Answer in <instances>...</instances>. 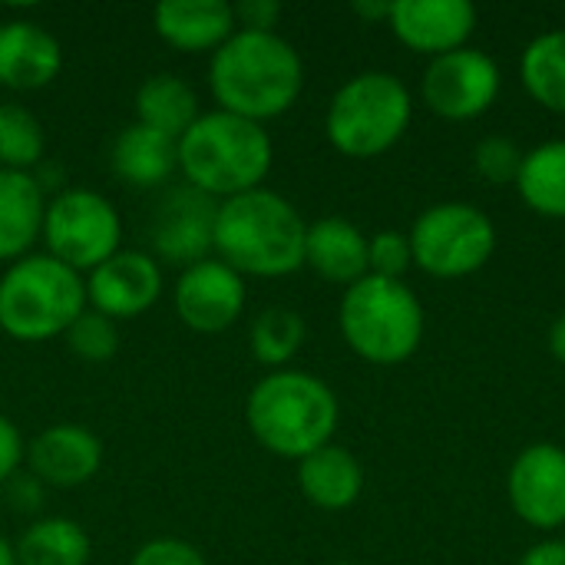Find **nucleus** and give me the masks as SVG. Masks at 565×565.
Returning <instances> with one entry per match:
<instances>
[{"instance_id": "f03ea898", "label": "nucleus", "mask_w": 565, "mask_h": 565, "mask_svg": "<svg viewBox=\"0 0 565 565\" xmlns=\"http://www.w3.org/2000/svg\"><path fill=\"white\" fill-rule=\"evenodd\" d=\"M305 235L308 225L285 195L252 189L218 205L212 248L242 278H285L305 265Z\"/></svg>"}, {"instance_id": "412c9836", "label": "nucleus", "mask_w": 565, "mask_h": 565, "mask_svg": "<svg viewBox=\"0 0 565 565\" xmlns=\"http://www.w3.org/2000/svg\"><path fill=\"white\" fill-rule=\"evenodd\" d=\"M298 487L311 507L341 513L358 503L364 490V470L351 450L328 444L308 454L305 460H298Z\"/></svg>"}, {"instance_id": "aec40b11", "label": "nucleus", "mask_w": 565, "mask_h": 565, "mask_svg": "<svg viewBox=\"0 0 565 565\" xmlns=\"http://www.w3.org/2000/svg\"><path fill=\"white\" fill-rule=\"evenodd\" d=\"M46 199L30 172L0 169V262L26 258L30 245L43 235Z\"/></svg>"}, {"instance_id": "39448f33", "label": "nucleus", "mask_w": 565, "mask_h": 565, "mask_svg": "<svg viewBox=\"0 0 565 565\" xmlns=\"http://www.w3.org/2000/svg\"><path fill=\"white\" fill-rule=\"evenodd\" d=\"M86 311V281L50 255H26L0 278V328L13 341H50Z\"/></svg>"}, {"instance_id": "9b49d317", "label": "nucleus", "mask_w": 565, "mask_h": 565, "mask_svg": "<svg viewBox=\"0 0 565 565\" xmlns=\"http://www.w3.org/2000/svg\"><path fill=\"white\" fill-rule=\"evenodd\" d=\"M175 315L199 334H218L232 328L245 308V281L218 258L189 265L172 291Z\"/></svg>"}, {"instance_id": "a211bd4d", "label": "nucleus", "mask_w": 565, "mask_h": 565, "mask_svg": "<svg viewBox=\"0 0 565 565\" xmlns=\"http://www.w3.org/2000/svg\"><path fill=\"white\" fill-rule=\"evenodd\" d=\"M156 33L185 53L218 50L235 30V7L225 0H166L152 10Z\"/></svg>"}, {"instance_id": "2f4dec72", "label": "nucleus", "mask_w": 565, "mask_h": 565, "mask_svg": "<svg viewBox=\"0 0 565 565\" xmlns=\"http://www.w3.org/2000/svg\"><path fill=\"white\" fill-rule=\"evenodd\" d=\"M129 565H209L205 556L182 543V540H152L146 546H139V553L132 556Z\"/></svg>"}, {"instance_id": "6ab92c4d", "label": "nucleus", "mask_w": 565, "mask_h": 565, "mask_svg": "<svg viewBox=\"0 0 565 565\" xmlns=\"http://www.w3.org/2000/svg\"><path fill=\"white\" fill-rule=\"evenodd\" d=\"M305 265H311L321 278L351 288L354 281L371 275L367 235L348 218L338 215L318 218L315 225H308L305 235Z\"/></svg>"}, {"instance_id": "ddd939ff", "label": "nucleus", "mask_w": 565, "mask_h": 565, "mask_svg": "<svg viewBox=\"0 0 565 565\" xmlns=\"http://www.w3.org/2000/svg\"><path fill=\"white\" fill-rule=\"evenodd\" d=\"M162 295L159 262L146 252H116L99 268L89 271L86 301L109 321L139 318Z\"/></svg>"}, {"instance_id": "4c0bfd02", "label": "nucleus", "mask_w": 565, "mask_h": 565, "mask_svg": "<svg viewBox=\"0 0 565 565\" xmlns=\"http://www.w3.org/2000/svg\"><path fill=\"white\" fill-rule=\"evenodd\" d=\"M0 565H17V553L3 536H0Z\"/></svg>"}, {"instance_id": "dca6fc26", "label": "nucleus", "mask_w": 565, "mask_h": 565, "mask_svg": "<svg viewBox=\"0 0 565 565\" xmlns=\"http://www.w3.org/2000/svg\"><path fill=\"white\" fill-rule=\"evenodd\" d=\"M33 480L60 490L89 483L103 467V444L79 424H53L33 437L26 450Z\"/></svg>"}, {"instance_id": "2eb2a0df", "label": "nucleus", "mask_w": 565, "mask_h": 565, "mask_svg": "<svg viewBox=\"0 0 565 565\" xmlns=\"http://www.w3.org/2000/svg\"><path fill=\"white\" fill-rule=\"evenodd\" d=\"M387 20L401 43L440 56L467 46L477 26V7L470 0H397Z\"/></svg>"}, {"instance_id": "b1692460", "label": "nucleus", "mask_w": 565, "mask_h": 565, "mask_svg": "<svg viewBox=\"0 0 565 565\" xmlns=\"http://www.w3.org/2000/svg\"><path fill=\"white\" fill-rule=\"evenodd\" d=\"M17 565H86L93 543L86 530L66 516H50L33 523L13 546Z\"/></svg>"}, {"instance_id": "72a5a7b5", "label": "nucleus", "mask_w": 565, "mask_h": 565, "mask_svg": "<svg viewBox=\"0 0 565 565\" xmlns=\"http://www.w3.org/2000/svg\"><path fill=\"white\" fill-rule=\"evenodd\" d=\"M23 437L17 430V424L10 417L0 414V487L17 473L20 460H23Z\"/></svg>"}, {"instance_id": "1a4fd4ad", "label": "nucleus", "mask_w": 565, "mask_h": 565, "mask_svg": "<svg viewBox=\"0 0 565 565\" xmlns=\"http://www.w3.org/2000/svg\"><path fill=\"white\" fill-rule=\"evenodd\" d=\"M50 258L73 271H93L119 252L122 222L113 202L89 189H66L46 202L43 235Z\"/></svg>"}, {"instance_id": "f8f14e48", "label": "nucleus", "mask_w": 565, "mask_h": 565, "mask_svg": "<svg viewBox=\"0 0 565 565\" xmlns=\"http://www.w3.org/2000/svg\"><path fill=\"white\" fill-rule=\"evenodd\" d=\"M507 493L513 513L536 526L556 530L565 523V450L559 444H530L510 467Z\"/></svg>"}, {"instance_id": "58836bf2", "label": "nucleus", "mask_w": 565, "mask_h": 565, "mask_svg": "<svg viewBox=\"0 0 565 565\" xmlns=\"http://www.w3.org/2000/svg\"><path fill=\"white\" fill-rule=\"evenodd\" d=\"M338 565H354V563H338Z\"/></svg>"}, {"instance_id": "f257e3e1", "label": "nucleus", "mask_w": 565, "mask_h": 565, "mask_svg": "<svg viewBox=\"0 0 565 565\" xmlns=\"http://www.w3.org/2000/svg\"><path fill=\"white\" fill-rule=\"evenodd\" d=\"M209 83L222 113L265 122L295 106L305 86V63L275 30H235L212 53Z\"/></svg>"}, {"instance_id": "e433bc0d", "label": "nucleus", "mask_w": 565, "mask_h": 565, "mask_svg": "<svg viewBox=\"0 0 565 565\" xmlns=\"http://www.w3.org/2000/svg\"><path fill=\"white\" fill-rule=\"evenodd\" d=\"M354 13L367 17V20H384V17H391V3H364V0H358Z\"/></svg>"}, {"instance_id": "0eeeda50", "label": "nucleus", "mask_w": 565, "mask_h": 565, "mask_svg": "<svg viewBox=\"0 0 565 565\" xmlns=\"http://www.w3.org/2000/svg\"><path fill=\"white\" fill-rule=\"evenodd\" d=\"M411 126V93L404 79L384 70L351 76L328 106V139L351 159L387 152Z\"/></svg>"}, {"instance_id": "cd10ccee", "label": "nucleus", "mask_w": 565, "mask_h": 565, "mask_svg": "<svg viewBox=\"0 0 565 565\" xmlns=\"http://www.w3.org/2000/svg\"><path fill=\"white\" fill-rule=\"evenodd\" d=\"M43 126L20 103H0V169L30 172L43 159Z\"/></svg>"}, {"instance_id": "f3484780", "label": "nucleus", "mask_w": 565, "mask_h": 565, "mask_svg": "<svg viewBox=\"0 0 565 565\" xmlns=\"http://www.w3.org/2000/svg\"><path fill=\"white\" fill-rule=\"evenodd\" d=\"M63 50L60 40L30 20L0 23V86L7 89H43L60 76Z\"/></svg>"}, {"instance_id": "5701e85b", "label": "nucleus", "mask_w": 565, "mask_h": 565, "mask_svg": "<svg viewBox=\"0 0 565 565\" xmlns=\"http://www.w3.org/2000/svg\"><path fill=\"white\" fill-rule=\"evenodd\" d=\"M136 116H139L136 119L139 126L179 142L185 129L199 119V99L192 86H185L179 76L156 73L136 93Z\"/></svg>"}, {"instance_id": "473e14b6", "label": "nucleus", "mask_w": 565, "mask_h": 565, "mask_svg": "<svg viewBox=\"0 0 565 565\" xmlns=\"http://www.w3.org/2000/svg\"><path fill=\"white\" fill-rule=\"evenodd\" d=\"M281 17V3L278 0H242L235 7V23H242L238 30H258V33H271V26Z\"/></svg>"}, {"instance_id": "a878e982", "label": "nucleus", "mask_w": 565, "mask_h": 565, "mask_svg": "<svg viewBox=\"0 0 565 565\" xmlns=\"http://www.w3.org/2000/svg\"><path fill=\"white\" fill-rule=\"evenodd\" d=\"M523 83L536 103L565 113V30H546L523 50Z\"/></svg>"}, {"instance_id": "4be33fe9", "label": "nucleus", "mask_w": 565, "mask_h": 565, "mask_svg": "<svg viewBox=\"0 0 565 565\" xmlns=\"http://www.w3.org/2000/svg\"><path fill=\"white\" fill-rule=\"evenodd\" d=\"M113 169L122 182L152 189L179 169V142L132 122L113 142Z\"/></svg>"}, {"instance_id": "f704fd0d", "label": "nucleus", "mask_w": 565, "mask_h": 565, "mask_svg": "<svg viewBox=\"0 0 565 565\" xmlns=\"http://www.w3.org/2000/svg\"><path fill=\"white\" fill-rule=\"evenodd\" d=\"M520 565H565V540H543L530 546Z\"/></svg>"}, {"instance_id": "7ed1b4c3", "label": "nucleus", "mask_w": 565, "mask_h": 565, "mask_svg": "<svg viewBox=\"0 0 565 565\" xmlns=\"http://www.w3.org/2000/svg\"><path fill=\"white\" fill-rule=\"evenodd\" d=\"M341 407L334 391L305 371H275L262 377L245 404L252 437L275 457L305 460L331 444Z\"/></svg>"}, {"instance_id": "6e6552de", "label": "nucleus", "mask_w": 565, "mask_h": 565, "mask_svg": "<svg viewBox=\"0 0 565 565\" xmlns=\"http://www.w3.org/2000/svg\"><path fill=\"white\" fill-rule=\"evenodd\" d=\"M497 248L490 215L470 202H440L417 215L411 228L414 265L434 278H463L480 271Z\"/></svg>"}, {"instance_id": "7c9ffc66", "label": "nucleus", "mask_w": 565, "mask_h": 565, "mask_svg": "<svg viewBox=\"0 0 565 565\" xmlns=\"http://www.w3.org/2000/svg\"><path fill=\"white\" fill-rule=\"evenodd\" d=\"M411 265H414L411 235H404L397 228H384V232L367 238V268H371V275L404 281V271Z\"/></svg>"}, {"instance_id": "bb28decb", "label": "nucleus", "mask_w": 565, "mask_h": 565, "mask_svg": "<svg viewBox=\"0 0 565 565\" xmlns=\"http://www.w3.org/2000/svg\"><path fill=\"white\" fill-rule=\"evenodd\" d=\"M305 318L291 308H268L262 311L255 321H252V334H248V344H252V354L258 364L265 367H281L288 364L301 344H305Z\"/></svg>"}, {"instance_id": "c9c22d12", "label": "nucleus", "mask_w": 565, "mask_h": 565, "mask_svg": "<svg viewBox=\"0 0 565 565\" xmlns=\"http://www.w3.org/2000/svg\"><path fill=\"white\" fill-rule=\"evenodd\" d=\"M550 351L565 364V311L553 321V328H550Z\"/></svg>"}, {"instance_id": "393cba45", "label": "nucleus", "mask_w": 565, "mask_h": 565, "mask_svg": "<svg viewBox=\"0 0 565 565\" xmlns=\"http://www.w3.org/2000/svg\"><path fill=\"white\" fill-rule=\"evenodd\" d=\"M516 189L533 212L565 218V139L543 142L523 156Z\"/></svg>"}, {"instance_id": "c756f323", "label": "nucleus", "mask_w": 565, "mask_h": 565, "mask_svg": "<svg viewBox=\"0 0 565 565\" xmlns=\"http://www.w3.org/2000/svg\"><path fill=\"white\" fill-rule=\"evenodd\" d=\"M523 156L526 152L510 136H483L473 149V166L487 182L510 185V182H516V175L523 169Z\"/></svg>"}, {"instance_id": "4468645a", "label": "nucleus", "mask_w": 565, "mask_h": 565, "mask_svg": "<svg viewBox=\"0 0 565 565\" xmlns=\"http://www.w3.org/2000/svg\"><path fill=\"white\" fill-rule=\"evenodd\" d=\"M218 205L199 189L185 185L162 199L152 218V245L166 262L199 265L212 252Z\"/></svg>"}, {"instance_id": "20e7f679", "label": "nucleus", "mask_w": 565, "mask_h": 565, "mask_svg": "<svg viewBox=\"0 0 565 565\" xmlns=\"http://www.w3.org/2000/svg\"><path fill=\"white\" fill-rule=\"evenodd\" d=\"M271 159L275 149L265 126L222 109L199 116L179 139V169L209 199H235L262 189Z\"/></svg>"}, {"instance_id": "423d86ee", "label": "nucleus", "mask_w": 565, "mask_h": 565, "mask_svg": "<svg viewBox=\"0 0 565 565\" xmlns=\"http://www.w3.org/2000/svg\"><path fill=\"white\" fill-rule=\"evenodd\" d=\"M341 334L358 358L401 364L424 338L420 298L397 278L364 275L341 298Z\"/></svg>"}, {"instance_id": "9d476101", "label": "nucleus", "mask_w": 565, "mask_h": 565, "mask_svg": "<svg viewBox=\"0 0 565 565\" xmlns=\"http://www.w3.org/2000/svg\"><path fill=\"white\" fill-rule=\"evenodd\" d=\"M503 76L490 53L460 46L440 53L424 70V99L444 119H477L500 96Z\"/></svg>"}, {"instance_id": "c85d7f7f", "label": "nucleus", "mask_w": 565, "mask_h": 565, "mask_svg": "<svg viewBox=\"0 0 565 565\" xmlns=\"http://www.w3.org/2000/svg\"><path fill=\"white\" fill-rule=\"evenodd\" d=\"M66 344L76 358L83 361H109L116 351H119V331H116V321H109L106 315L99 311H83L70 328H66Z\"/></svg>"}]
</instances>
